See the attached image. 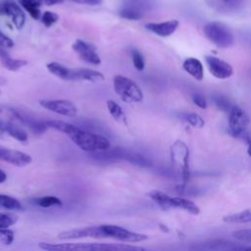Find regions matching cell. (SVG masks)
<instances>
[{
  "label": "cell",
  "mask_w": 251,
  "mask_h": 251,
  "mask_svg": "<svg viewBox=\"0 0 251 251\" xmlns=\"http://www.w3.org/2000/svg\"><path fill=\"white\" fill-rule=\"evenodd\" d=\"M48 127L63 132L71 140L85 152H104L110 149L111 143L108 138L103 135L86 131L73 124L59 121L50 120L45 122Z\"/></svg>",
  "instance_id": "cell-1"
},
{
  "label": "cell",
  "mask_w": 251,
  "mask_h": 251,
  "mask_svg": "<svg viewBox=\"0 0 251 251\" xmlns=\"http://www.w3.org/2000/svg\"><path fill=\"white\" fill-rule=\"evenodd\" d=\"M39 248L48 251H128L143 250L144 248L127 244L114 243H95V242H78V243H48L40 242Z\"/></svg>",
  "instance_id": "cell-2"
},
{
  "label": "cell",
  "mask_w": 251,
  "mask_h": 251,
  "mask_svg": "<svg viewBox=\"0 0 251 251\" xmlns=\"http://www.w3.org/2000/svg\"><path fill=\"white\" fill-rule=\"evenodd\" d=\"M46 68L52 75L63 80H86L90 82L104 80L103 74L88 68H67L57 62L48 63Z\"/></svg>",
  "instance_id": "cell-3"
},
{
  "label": "cell",
  "mask_w": 251,
  "mask_h": 251,
  "mask_svg": "<svg viewBox=\"0 0 251 251\" xmlns=\"http://www.w3.org/2000/svg\"><path fill=\"white\" fill-rule=\"evenodd\" d=\"M113 85L118 96L126 103H136L143 99V93L140 87L127 76L122 75H115Z\"/></svg>",
  "instance_id": "cell-4"
},
{
  "label": "cell",
  "mask_w": 251,
  "mask_h": 251,
  "mask_svg": "<svg viewBox=\"0 0 251 251\" xmlns=\"http://www.w3.org/2000/svg\"><path fill=\"white\" fill-rule=\"evenodd\" d=\"M203 32L207 39L219 48H228L234 43L231 30L223 23L210 22L204 25Z\"/></svg>",
  "instance_id": "cell-5"
},
{
  "label": "cell",
  "mask_w": 251,
  "mask_h": 251,
  "mask_svg": "<svg viewBox=\"0 0 251 251\" xmlns=\"http://www.w3.org/2000/svg\"><path fill=\"white\" fill-rule=\"evenodd\" d=\"M172 161L180 168L181 176L186 183L189 179V149L181 140H176L171 147Z\"/></svg>",
  "instance_id": "cell-6"
},
{
  "label": "cell",
  "mask_w": 251,
  "mask_h": 251,
  "mask_svg": "<svg viewBox=\"0 0 251 251\" xmlns=\"http://www.w3.org/2000/svg\"><path fill=\"white\" fill-rule=\"evenodd\" d=\"M58 237L62 240H73L80 238H107L103 225L101 226H92L74 228L66 231H62L58 234Z\"/></svg>",
  "instance_id": "cell-7"
},
{
  "label": "cell",
  "mask_w": 251,
  "mask_h": 251,
  "mask_svg": "<svg viewBox=\"0 0 251 251\" xmlns=\"http://www.w3.org/2000/svg\"><path fill=\"white\" fill-rule=\"evenodd\" d=\"M107 238H113L124 242H140L148 238L146 234L128 230L117 225H103Z\"/></svg>",
  "instance_id": "cell-8"
},
{
  "label": "cell",
  "mask_w": 251,
  "mask_h": 251,
  "mask_svg": "<svg viewBox=\"0 0 251 251\" xmlns=\"http://www.w3.org/2000/svg\"><path fill=\"white\" fill-rule=\"evenodd\" d=\"M249 125V118L247 114L237 105H232L229 110L228 127L229 131L234 136H243Z\"/></svg>",
  "instance_id": "cell-9"
},
{
  "label": "cell",
  "mask_w": 251,
  "mask_h": 251,
  "mask_svg": "<svg viewBox=\"0 0 251 251\" xmlns=\"http://www.w3.org/2000/svg\"><path fill=\"white\" fill-rule=\"evenodd\" d=\"M39 104L46 110L65 117H75L77 114V107L70 100L44 99L40 100Z\"/></svg>",
  "instance_id": "cell-10"
},
{
  "label": "cell",
  "mask_w": 251,
  "mask_h": 251,
  "mask_svg": "<svg viewBox=\"0 0 251 251\" xmlns=\"http://www.w3.org/2000/svg\"><path fill=\"white\" fill-rule=\"evenodd\" d=\"M72 48L82 61L92 65L101 64V58L92 44L81 39H76L72 44Z\"/></svg>",
  "instance_id": "cell-11"
},
{
  "label": "cell",
  "mask_w": 251,
  "mask_h": 251,
  "mask_svg": "<svg viewBox=\"0 0 251 251\" xmlns=\"http://www.w3.org/2000/svg\"><path fill=\"white\" fill-rule=\"evenodd\" d=\"M205 61L207 63L210 73L217 78L226 79L231 76L233 74L232 67L223 59L208 55L205 57Z\"/></svg>",
  "instance_id": "cell-12"
},
{
  "label": "cell",
  "mask_w": 251,
  "mask_h": 251,
  "mask_svg": "<svg viewBox=\"0 0 251 251\" xmlns=\"http://www.w3.org/2000/svg\"><path fill=\"white\" fill-rule=\"evenodd\" d=\"M0 160L16 167H25L30 164L32 159L25 152L0 145Z\"/></svg>",
  "instance_id": "cell-13"
},
{
  "label": "cell",
  "mask_w": 251,
  "mask_h": 251,
  "mask_svg": "<svg viewBox=\"0 0 251 251\" xmlns=\"http://www.w3.org/2000/svg\"><path fill=\"white\" fill-rule=\"evenodd\" d=\"M178 25L179 23L177 20H170L161 23H148L145 25V28L159 36L167 37L176 30Z\"/></svg>",
  "instance_id": "cell-14"
},
{
  "label": "cell",
  "mask_w": 251,
  "mask_h": 251,
  "mask_svg": "<svg viewBox=\"0 0 251 251\" xmlns=\"http://www.w3.org/2000/svg\"><path fill=\"white\" fill-rule=\"evenodd\" d=\"M6 16L11 19L18 29L25 25V15L15 0H6Z\"/></svg>",
  "instance_id": "cell-15"
},
{
  "label": "cell",
  "mask_w": 251,
  "mask_h": 251,
  "mask_svg": "<svg viewBox=\"0 0 251 251\" xmlns=\"http://www.w3.org/2000/svg\"><path fill=\"white\" fill-rule=\"evenodd\" d=\"M243 245H239L238 243H235L229 240L214 239V240L204 242L200 246H196V248L208 249V250H242Z\"/></svg>",
  "instance_id": "cell-16"
},
{
  "label": "cell",
  "mask_w": 251,
  "mask_h": 251,
  "mask_svg": "<svg viewBox=\"0 0 251 251\" xmlns=\"http://www.w3.org/2000/svg\"><path fill=\"white\" fill-rule=\"evenodd\" d=\"M183 70L196 80H202L204 77V68L202 63L196 58H187L182 64Z\"/></svg>",
  "instance_id": "cell-17"
},
{
  "label": "cell",
  "mask_w": 251,
  "mask_h": 251,
  "mask_svg": "<svg viewBox=\"0 0 251 251\" xmlns=\"http://www.w3.org/2000/svg\"><path fill=\"white\" fill-rule=\"evenodd\" d=\"M0 121L15 123L25 127V115L8 106L0 105Z\"/></svg>",
  "instance_id": "cell-18"
},
{
  "label": "cell",
  "mask_w": 251,
  "mask_h": 251,
  "mask_svg": "<svg viewBox=\"0 0 251 251\" xmlns=\"http://www.w3.org/2000/svg\"><path fill=\"white\" fill-rule=\"evenodd\" d=\"M171 209H182L192 215H198L200 213L199 207L194 202L180 196L171 197Z\"/></svg>",
  "instance_id": "cell-19"
},
{
  "label": "cell",
  "mask_w": 251,
  "mask_h": 251,
  "mask_svg": "<svg viewBox=\"0 0 251 251\" xmlns=\"http://www.w3.org/2000/svg\"><path fill=\"white\" fill-rule=\"evenodd\" d=\"M0 59L2 66L11 72H17L27 65L26 60L11 58L3 49H0Z\"/></svg>",
  "instance_id": "cell-20"
},
{
  "label": "cell",
  "mask_w": 251,
  "mask_h": 251,
  "mask_svg": "<svg viewBox=\"0 0 251 251\" xmlns=\"http://www.w3.org/2000/svg\"><path fill=\"white\" fill-rule=\"evenodd\" d=\"M19 3L33 20H38L41 17L39 8L42 3L40 0H19Z\"/></svg>",
  "instance_id": "cell-21"
},
{
  "label": "cell",
  "mask_w": 251,
  "mask_h": 251,
  "mask_svg": "<svg viewBox=\"0 0 251 251\" xmlns=\"http://www.w3.org/2000/svg\"><path fill=\"white\" fill-rule=\"evenodd\" d=\"M107 108H108L110 115L112 116V118L115 121H117L118 123H120L122 125H126V126L127 125L126 114H125L124 110L122 109V107L117 102H115L113 100H108Z\"/></svg>",
  "instance_id": "cell-22"
},
{
  "label": "cell",
  "mask_w": 251,
  "mask_h": 251,
  "mask_svg": "<svg viewBox=\"0 0 251 251\" xmlns=\"http://www.w3.org/2000/svg\"><path fill=\"white\" fill-rule=\"evenodd\" d=\"M224 222L229 224H246L251 222V209H247L231 215H226L223 218Z\"/></svg>",
  "instance_id": "cell-23"
},
{
  "label": "cell",
  "mask_w": 251,
  "mask_h": 251,
  "mask_svg": "<svg viewBox=\"0 0 251 251\" xmlns=\"http://www.w3.org/2000/svg\"><path fill=\"white\" fill-rule=\"evenodd\" d=\"M148 195L163 210H171V196L168 194L159 190H152Z\"/></svg>",
  "instance_id": "cell-24"
},
{
  "label": "cell",
  "mask_w": 251,
  "mask_h": 251,
  "mask_svg": "<svg viewBox=\"0 0 251 251\" xmlns=\"http://www.w3.org/2000/svg\"><path fill=\"white\" fill-rule=\"evenodd\" d=\"M0 209L7 211H20L23 209V206L16 198L6 194H0Z\"/></svg>",
  "instance_id": "cell-25"
},
{
  "label": "cell",
  "mask_w": 251,
  "mask_h": 251,
  "mask_svg": "<svg viewBox=\"0 0 251 251\" xmlns=\"http://www.w3.org/2000/svg\"><path fill=\"white\" fill-rule=\"evenodd\" d=\"M120 16L126 20L136 21L143 17L142 11L135 6H126L120 11Z\"/></svg>",
  "instance_id": "cell-26"
},
{
  "label": "cell",
  "mask_w": 251,
  "mask_h": 251,
  "mask_svg": "<svg viewBox=\"0 0 251 251\" xmlns=\"http://www.w3.org/2000/svg\"><path fill=\"white\" fill-rule=\"evenodd\" d=\"M176 191L181 195V196H199L201 194L204 193V190L202 188L199 187H195V186H190V185H186L185 182L183 184H179L176 187Z\"/></svg>",
  "instance_id": "cell-27"
},
{
  "label": "cell",
  "mask_w": 251,
  "mask_h": 251,
  "mask_svg": "<svg viewBox=\"0 0 251 251\" xmlns=\"http://www.w3.org/2000/svg\"><path fill=\"white\" fill-rule=\"evenodd\" d=\"M34 203L42 208H49V207H57L62 205V201L56 196H43L34 199Z\"/></svg>",
  "instance_id": "cell-28"
},
{
  "label": "cell",
  "mask_w": 251,
  "mask_h": 251,
  "mask_svg": "<svg viewBox=\"0 0 251 251\" xmlns=\"http://www.w3.org/2000/svg\"><path fill=\"white\" fill-rule=\"evenodd\" d=\"M18 221V216L11 212L0 211V228H9Z\"/></svg>",
  "instance_id": "cell-29"
},
{
  "label": "cell",
  "mask_w": 251,
  "mask_h": 251,
  "mask_svg": "<svg viewBox=\"0 0 251 251\" xmlns=\"http://www.w3.org/2000/svg\"><path fill=\"white\" fill-rule=\"evenodd\" d=\"M212 100L214 101L215 105L222 111H225V112H229V110L231 109L232 105L230 104L229 100L222 95V94H219V93H216V94H213L212 96Z\"/></svg>",
  "instance_id": "cell-30"
},
{
  "label": "cell",
  "mask_w": 251,
  "mask_h": 251,
  "mask_svg": "<svg viewBox=\"0 0 251 251\" xmlns=\"http://www.w3.org/2000/svg\"><path fill=\"white\" fill-rule=\"evenodd\" d=\"M41 22L42 24L46 26V27H50L52 26L55 23L58 22L59 20V16L51 11H45L42 15H41Z\"/></svg>",
  "instance_id": "cell-31"
},
{
  "label": "cell",
  "mask_w": 251,
  "mask_h": 251,
  "mask_svg": "<svg viewBox=\"0 0 251 251\" xmlns=\"http://www.w3.org/2000/svg\"><path fill=\"white\" fill-rule=\"evenodd\" d=\"M131 59H132L134 68L137 71H140V72L143 71V69L145 67V61H144L142 54L138 50H136V49L131 50Z\"/></svg>",
  "instance_id": "cell-32"
},
{
  "label": "cell",
  "mask_w": 251,
  "mask_h": 251,
  "mask_svg": "<svg viewBox=\"0 0 251 251\" xmlns=\"http://www.w3.org/2000/svg\"><path fill=\"white\" fill-rule=\"evenodd\" d=\"M233 237L244 244H251V229H240L232 232Z\"/></svg>",
  "instance_id": "cell-33"
},
{
  "label": "cell",
  "mask_w": 251,
  "mask_h": 251,
  "mask_svg": "<svg viewBox=\"0 0 251 251\" xmlns=\"http://www.w3.org/2000/svg\"><path fill=\"white\" fill-rule=\"evenodd\" d=\"M186 121L193 126L196 128H202L205 126V122L202 119V117L196 113H190L187 114L185 117Z\"/></svg>",
  "instance_id": "cell-34"
},
{
  "label": "cell",
  "mask_w": 251,
  "mask_h": 251,
  "mask_svg": "<svg viewBox=\"0 0 251 251\" xmlns=\"http://www.w3.org/2000/svg\"><path fill=\"white\" fill-rule=\"evenodd\" d=\"M14 241V232L9 228H0V243L10 245Z\"/></svg>",
  "instance_id": "cell-35"
},
{
  "label": "cell",
  "mask_w": 251,
  "mask_h": 251,
  "mask_svg": "<svg viewBox=\"0 0 251 251\" xmlns=\"http://www.w3.org/2000/svg\"><path fill=\"white\" fill-rule=\"evenodd\" d=\"M192 101H193V103H194L196 106H198V107L201 108V109H206V108H207L206 99H205V97H204L202 94H200V93H194V94L192 95Z\"/></svg>",
  "instance_id": "cell-36"
},
{
  "label": "cell",
  "mask_w": 251,
  "mask_h": 251,
  "mask_svg": "<svg viewBox=\"0 0 251 251\" xmlns=\"http://www.w3.org/2000/svg\"><path fill=\"white\" fill-rule=\"evenodd\" d=\"M0 47L2 48H12L14 47V41L8 37L5 33L0 30Z\"/></svg>",
  "instance_id": "cell-37"
},
{
  "label": "cell",
  "mask_w": 251,
  "mask_h": 251,
  "mask_svg": "<svg viewBox=\"0 0 251 251\" xmlns=\"http://www.w3.org/2000/svg\"><path fill=\"white\" fill-rule=\"evenodd\" d=\"M75 3L78 4H84V5H91V6H96L102 3V0H71Z\"/></svg>",
  "instance_id": "cell-38"
},
{
  "label": "cell",
  "mask_w": 251,
  "mask_h": 251,
  "mask_svg": "<svg viewBox=\"0 0 251 251\" xmlns=\"http://www.w3.org/2000/svg\"><path fill=\"white\" fill-rule=\"evenodd\" d=\"M243 137L247 144V154L251 157V132L245 131V133L243 134Z\"/></svg>",
  "instance_id": "cell-39"
},
{
  "label": "cell",
  "mask_w": 251,
  "mask_h": 251,
  "mask_svg": "<svg viewBox=\"0 0 251 251\" xmlns=\"http://www.w3.org/2000/svg\"><path fill=\"white\" fill-rule=\"evenodd\" d=\"M7 136V132H6V122H2L0 121V138H3Z\"/></svg>",
  "instance_id": "cell-40"
},
{
  "label": "cell",
  "mask_w": 251,
  "mask_h": 251,
  "mask_svg": "<svg viewBox=\"0 0 251 251\" xmlns=\"http://www.w3.org/2000/svg\"><path fill=\"white\" fill-rule=\"evenodd\" d=\"M40 1L44 5L52 6V5H56V4H61V3H63L64 0H40Z\"/></svg>",
  "instance_id": "cell-41"
},
{
  "label": "cell",
  "mask_w": 251,
  "mask_h": 251,
  "mask_svg": "<svg viewBox=\"0 0 251 251\" xmlns=\"http://www.w3.org/2000/svg\"><path fill=\"white\" fill-rule=\"evenodd\" d=\"M0 16H6V0H0Z\"/></svg>",
  "instance_id": "cell-42"
},
{
  "label": "cell",
  "mask_w": 251,
  "mask_h": 251,
  "mask_svg": "<svg viewBox=\"0 0 251 251\" xmlns=\"http://www.w3.org/2000/svg\"><path fill=\"white\" fill-rule=\"evenodd\" d=\"M6 179H7V175H6V173H5L3 170L0 169V183L5 182Z\"/></svg>",
  "instance_id": "cell-43"
},
{
  "label": "cell",
  "mask_w": 251,
  "mask_h": 251,
  "mask_svg": "<svg viewBox=\"0 0 251 251\" xmlns=\"http://www.w3.org/2000/svg\"><path fill=\"white\" fill-rule=\"evenodd\" d=\"M224 1H225V2H226V3H227V2H229V1H230V0H224Z\"/></svg>",
  "instance_id": "cell-44"
},
{
  "label": "cell",
  "mask_w": 251,
  "mask_h": 251,
  "mask_svg": "<svg viewBox=\"0 0 251 251\" xmlns=\"http://www.w3.org/2000/svg\"><path fill=\"white\" fill-rule=\"evenodd\" d=\"M0 94H1V91H0Z\"/></svg>",
  "instance_id": "cell-45"
}]
</instances>
